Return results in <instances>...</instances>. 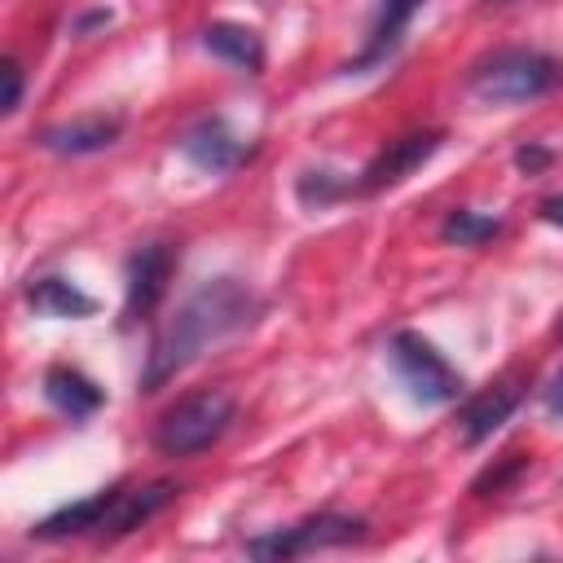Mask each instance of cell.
<instances>
[{"instance_id": "obj_23", "label": "cell", "mask_w": 563, "mask_h": 563, "mask_svg": "<svg viewBox=\"0 0 563 563\" xmlns=\"http://www.w3.org/2000/svg\"><path fill=\"white\" fill-rule=\"evenodd\" d=\"M541 220H545V224H554V229H563V194L541 198Z\"/></svg>"}, {"instance_id": "obj_7", "label": "cell", "mask_w": 563, "mask_h": 563, "mask_svg": "<svg viewBox=\"0 0 563 563\" xmlns=\"http://www.w3.org/2000/svg\"><path fill=\"white\" fill-rule=\"evenodd\" d=\"M440 145H444V132L440 128H418V132H400V136H391L365 167H361V176L352 180L356 185V194H383V189H396L400 180H409L418 167H427L435 154H440Z\"/></svg>"}, {"instance_id": "obj_13", "label": "cell", "mask_w": 563, "mask_h": 563, "mask_svg": "<svg viewBox=\"0 0 563 563\" xmlns=\"http://www.w3.org/2000/svg\"><path fill=\"white\" fill-rule=\"evenodd\" d=\"M40 387H44V400H48L62 418H70V422H88V418L106 405V391H101L84 369H75V365H48Z\"/></svg>"}, {"instance_id": "obj_10", "label": "cell", "mask_w": 563, "mask_h": 563, "mask_svg": "<svg viewBox=\"0 0 563 563\" xmlns=\"http://www.w3.org/2000/svg\"><path fill=\"white\" fill-rule=\"evenodd\" d=\"M519 400H523V383H519V378H497V383H488L484 391H475V396L462 405V413H457V435H462V444L475 449V444L493 440V431H501V422L519 409Z\"/></svg>"}, {"instance_id": "obj_21", "label": "cell", "mask_w": 563, "mask_h": 563, "mask_svg": "<svg viewBox=\"0 0 563 563\" xmlns=\"http://www.w3.org/2000/svg\"><path fill=\"white\" fill-rule=\"evenodd\" d=\"M550 163H554V150H550V145L528 141V145L515 150V167H519V176H541Z\"/></svg>"}, {"instance_id": "obj_20", "label": "cell", "mask_w": 563, "mask_h": 563, "mask_svg": "<svg viewBox=\"0 0 563 563\" xmlns=\"http://www.w3.org/2000/svg\"><path fill=\"white\" fill-rule=\"evenodd\" d=\"M0 75H4V101H0V114H18V106H22V88H26L22 62H18V57H4Z\"/></svg>"}, {"instance_id": "obj_18", "label": "cell", "mask_w": 563, "mask_h": 563, "mask_svg": "<svg viewBox=\"0 0 563 563\" xmlns=\"http://www.w3.org/2000/svg\"><path fill=\"white\" fill-rule=\"evenodd\" d=\"M493 238H501V220L497 216H479L471 207H453L440 220V242H449V246H484Z\"/></svg>"}, {"instance_id": "obj_11", "label": "cell", "mask_w": 563, "mask_h": 563, "mask_svg": "<svg viewBox=\"0 0 563 563\" xmlns=\"http://www.w3.org/2000/svg\"><path fill=\"white\" fill-rule=\"evenodd\" d=\"M123 136V119L119 114H79L66 123H53L35 136L40 150L57 154V158H84V154H101Z\"/></svg>"}, {"instance_id": "obj_3", "label": "cell", "mask_w": 563, "mask_h": 563, "mask_svg": "<svg viewBox=\"0 0 563 563\" xmlns=\"http://www.w3.org/2000/svg\"><path fill=\"white\" fill-rule=\"evenodd\" d=\"M233 418H238V400L229 391H220V387L189 391L158 413L150 440L163 457H194V453L211 449L233 427Z\"/></svg>"}, {"instance_id": "obj_12", "label": "cell", "mask_w": 563, "mask_h": 563, "mask_svg": "<svg viewBox=\"0 0 563 563\" xmlns=\"http://www.w3.org/2000/svg\"><path fill=\"white\" fill-rule=\"evenodd\" d=\"M422 4H427V0H378L374 22H369V35H365V48H361L343 70H347V75H361V70L383 66V62L396 53V44L405 40V31H409V22H413V13H418Z\"/></svg>"}, {"instance_id": "obj_22", "label": "cell", "mask_w": 563, "mask_h": 563, "mask_svg": "<svg viewBox=\"0 0 563 563\" xmlns=\"http://www.w3.org/2000/svg\"><path fill=\"white\" fill-rule=\"evenodd\" d=\"M541 405H545L550 413H563V365L545 378V387H541Z\"/></svg>"}, {"instance_id": "obj_8", "label": "cell", "mask_w": 563, "mask_h": 563, "mask_svg": "<svg viewBox=\"0 0 563 563\" xmlns=\"http://www.w3.org/2000/svg\"><path fill=\"white\" fill-rule=\"evenodd\" d=\"M176 150H180L198 172H207V176H229V172H238V167L255 154V145H246L220 114H202L198 123H189V128L176 136Z\"/></svg>"}, {"instance_id": "obj_1", "label": "cell", "mask_w": 563, "mask_h": 563, "mask_svg": "<svg viewBox=\"0 0 563 563\" xmlns=\"http://www.w3.org/2000/svg\"><path fill=\"white\" fill-rule=\"evenodd\" d=\"M264 312V299L238 282V277H211L198 290H189L176 312L154 330L136 391L154 396L158 387H167L185 365H194L211 343L242 334L246 325H255V317Z\"/></svg>"}, {"instance_id": "obj_15", "label": "cell", "mask_w": 563, "mask_h": 563, "mask_svg": "<svg viewBox=\"0 0 563 563\" xmlns=\"http://www.w3.org/2000/svg\"><path fill=\"white\" fill-rule=\"evenodd\" d=\"M106 506H110V488L92 493V497H79V501H66L57 506L53 515H44L40 523H31V537L35 541H70V537H97L101 519H106Z\"/></svg>"}, {"instance_id": "obj_14", "label": "cell", "mask_w": 563, "mask_h": 563, "mask_svg": "<svg viewBox=\"0 0 563 563\" xmlns=\"http://www.w3.org/2000/svg\"><path fill=\"white\" fill-rule=\"evenodd\" d=\"M22 299L35 317H57V321H84V317L97 312V299L88 290H79L70 277H57V273L31 277L22 286Z\"/></svg>"}, {"instance_id": "obj_17", "label": "cell", "mask_w": 563, "mask_h": 563, "mask_svg": "<svg viewBox=\"0 0 563 563\" xmlns=\"http://www.w3.org/2000/svg\"><path fill=\"white\" fill-rule=\"evenodd\" d=\"M347 194H356V185H352L343 172H334V167H303V172L295 176V198H299V207H308V211H325L330 202H339V198H347Z\"/></svg>"}, {"instance_id": "obj_2", "label": "cell", "mask_w": 563, "mask_h": 563, "mask_svg": "<svg viewBox=\"0 0 563 563\" xmlns=\"http://www.w3.org/2000/svg\"><path fill=\"white\" fill-rule=\"evenodd\" d=\"M563 84V62L541 48H497L466 75V92L484 106H519L550 97Z\"/></svg>"}, {"instance_id": "obj_16", "label": "cell", "mask_w": 563, "mask_h": 563, "mask_svg": "<svg viewBox=\"0 0 563 563\" xmlns=\"http://www.w3.org/2000/svg\"><path fill=\"white\" fill-rule=\"evenodd\" d=\"M202 48L216 53L220 62L246 70V75H260L264 70V40H260V31H251L242 22H211L202 31Z\"/></svg>"}, {"instance_id": "obj_9", "label": "cell", "mask_w": 563, "mask_h": 563, "mask_svg": "<svg viewBox=\"0 0 563 563\" xmlns=\"http://www.w3.org/2000/svg\"><path fill=\"white\" fill-rule=\"evenodd\" d=\"M176 493L180 488L172 479H154V484H136V488H110V506H106V519H101L92 541H114V537L136 532L158 510H167L176 501Z\"/></svg>"}, {"instance_id": "obj_6", "label": "cell", "mask_w": 563, "mask_h": 563, "mask_svg": "<svg viewBox=\"0 0 563 563\" xmlns=\"http://www.w3.org/2000/svg\"><path fill=\"white\" fill-rule=\"evenodd\" d=\"M176 260H180L176 242H163V238H154L128 255V264H123V325L145 321L163 303L167 282L176 273Z\"/></svg>"}, {"instance_id": "obj_24", "label": "cell", "mask_w": 563, "mask_h": 563, "mask_svg": "<svg viewBox=\"0 0 563 563\" xmlns=\"http://www.w3.org/2000/svg\"><path fill=\"white\" fill-rule=\"evenodd\" d=\"M106 22H110V13H106V9L79 13V18H75V35H84V31H92V26H106Z\"/></svg>"}, {"instance_id": "obj_5", "label": "cell", "mask_w": 563, "mask_h": 563, "mask_svg": "<svg viewBox=\"0 0 563 563\" xmlns=\"http://www.w3.org/2000/svg\"><path fill=\"white\" fill-rule=\"evenodd\" d=\"M387 361L396 369V378L405 383V391L418 405H449L462 396V374L449 365V356L418 330H396L387 339Z\"/></svg>"}, {"instance_id": "obj_4", "label": "cell", "mask_w": 563, "mask_h": 563, "mask_svg": "<svg viewBox=\"0 0 563 563\" xmlns=\"http://www.w3.org/2000/svg\"><path fill=\"white\" fill-rule=\"evenodd\" d=\"M369 537V523L361 515H343V510H317V515H303L286 528H273V532H260V537H246V554L251 559H264V563H277V559H299V554H312V550H339V545H356Z\"/></svg>"}, {"instance_id": "obj_19", "label": "cell", "mask_w": 563, "mask_h": 563, "mask_svg": "<svg viewBox=\"0 0 563 563\" xmlns=\"http://www.w3.org/2000/svg\"><path fill=\"white\" fill-rule=\"evenodd\" d=\"M528 471V457L523 453H506L501 462H493V466H484L475 479H471V493L475 497H493V493H506L519 475Z\"/></svg>"}]
</instances>
